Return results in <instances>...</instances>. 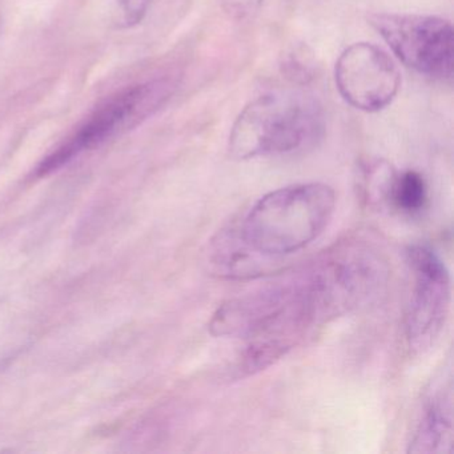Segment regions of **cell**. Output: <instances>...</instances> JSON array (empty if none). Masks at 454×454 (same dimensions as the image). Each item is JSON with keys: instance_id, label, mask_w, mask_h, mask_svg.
I'll use <instances>...</instances> for the list:
<instances>
[{"instance_id": "cell-1", "label": "cell", "mask_w": 454, "mask_h": 454, "mask_svg": "<svg viewBox=\"0 0 454 454\" xmlns=\"http://www.w3.org/2000/svg\"><path fill=\"white\" fill-rule=\"evenodd\" d=\"M325 318L308 270L223 304L209 321L217 337L270 342L291 349L313 324Z\"/></svg>"}, {"instance_id": "cell-2", "label": "cell", "mask_w": 454, "mask_h": 454, "mask_svg": "<svg viewBox=\"0 0 454 454\" xmlns=\"http://www.w3.org/2000/svg\"><path fill=\"white\" fill-rule=\"evenodd\" d=\"M334 208L336 195L329 185H288L259 199L238 230L249 248L276 260L313 243L328 227Z\"/></svg>"}, {"instance_id": "cell-3", "label": "cell", "mask_w": 454, "mask_h": 454, "mask_svg": "<svg viewBox=\"0 0 454 454\" xmlns=\"http://www.w3.org/2000/svg\"><path fill=\"white\" fill-rule=\"evenodd\" d=\"M323 111L315 98L278 91L252 100L231 129L228 150L238 160L278 156L312 145L323 131Z\"/></svg>"}, {"instance_id": "cell-4", "label": "cell", "mask_w": 454, "mask_h": 454, "mask_svg": "<svg viewBox=\"0 0 454 454\" xmlns=\"http://www.w3.org/2000/svg\"><path fill=\"white\" fill-rule=\"evenodd\" d=\"M177 89L175 78H160L129 87L108 98L73 132L62 145L38 166L36 175L46 176L78 158L81 153L99 147L121 132L147 121Z\"/></svg>"}, {"instance_id": "cell-5", "label": "cell", "mask_w": 454, "mask_h": 454, "mask_svg": "<svg viewBox=\"0 0 454 454\" xmlns=\"http://www.w3.org/2000/svg\"><path fill=\"white\" fill-rule=\"evenodd\" d=\"M369 22L409 68L440 81L453 76L454 31L448 20L427 15L373 14Z\"/></svg>"}, {"instance_id": "cell-6", "label": "cell", "mask_w": 454, "mask_h": 454, "mask_svg": "<svg viewBox=\"0 0 454 454\" xmlns=\"http://www.w3.org/2000/svg\"><path fill=\"white\" fill-rule=\"evenodd\" d=\"M329 316L340 315L368 301L387 280V267L376 252L345 243L310 265Z\"/></svg>"}, {"instance_id": "cell-7", "label": "cell", "mask_w": 454, "mask_h": 454, "mask_svg": "<svg viewBox=\"0 0 454 454\" xmlns=\"http://www.w3.org/2000/svg\"><path fill=\"white\" fill-rule=\"evenodd\" d=\"M414 286L406 313V340L414 353H425L440 339L451 302L448 268L433 249L414 246L408 251Z\"/></svg>"}, {"instance_id": "cell-8", "label": "cell", "mask_w": 454, "mask_h": 454, "mask_svg": "<svg viewBox=\"0 0 454 454\" xmlns=\"http://www.w3.org/2000/svg\"><path fill=\"white\" fill-rule=\"evenodd\" d=\"M334 81L340 95L352 107L379 113L395 99L401 76L384 50L372 43H356L340 55Z\"/></svg>"}, {"instance_id": "cell-9", "label": "cell", "mask_w": 454, "mask_h": 454, "mask_svg": "<svg viewBox=\"0 0 454 454\" xmlns=\"http://www.w3.org/2000/svg\"><path fill=\"white\" fill-rule=\"evenodd\" d=\"M453 443V395L451 380L432 387L419 413L409 442V453H449Z\"/></svg>"}, {"instance_id": "cell-10", "label": "cell", "mask_w": 454, "mask_h": 454, "mask_svg": "<svg viewBox=\"0 0 454 454\" xmlns=\"http://www.w3.org/2000/svg\"><path fill=\"white\" fill-rule=\"evenodd\" d=\"M273 260L247 246L238 228L223 231L211 246V264L223 278H246L262 275Z\"/></svg>"}, {"instance_id": "cell-11", "label": "cell", "mask_w": 454, "mask_h": 454, "mask_svg": "<svg viewBox=\"0 0 454 454\" xmlns=\"http://www.w3.org/2000/svg\"><path fill=\"white\" fill-rule=\"evenodd\" d=\"M123 14L124 27L139 25L147 14L153 0H116Z\"/></svg>"}, {"instance_id": "cell-12", "label": "cell", "mask_w": 454, "mask_h": 454, "mask_svg": "<svg viewBox=\"0 0 454 454\" xmlns=\"http://www.w3.org/2000/svg\"><path fill=\"white\" fill-rule=\"evenodd\" d=\"M264 0H220L223 10L233 20H243L259 12Z\"/></svg>"}]
</instances>
